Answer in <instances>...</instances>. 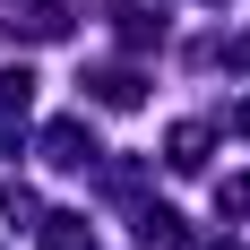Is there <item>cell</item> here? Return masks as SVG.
Instances as JSON below:
<instances>
[{"label": "cell", "instance_id": "cell-1", "mask_svg": "<svg viewBox=\"0 0 250 250\" xmlns=\"http://www.w3.org/2000/svg\"><path fill=\"white\" fill-rule=\"evenodd\" d=\"M164 164H173V173H199V164H207V129H199V121H181L173 138H164Z\"/></svg>", "mask_w": 250, "mask_h": 250}, {"label": "cell", "instance_id": "cell-2", "mask_svg": "<svg viewBox=\"0 0 250 250\" xmlns=\"http://www.w3.org/2000/svg\"><path fill=\"white\" fill-rule=\"evenodd\" d=\"M43 250H95V233H78V216H52V233H43Z\"/></svg>", "mask_w": 250, "mask_h": 250}, {"label": "cell", "instance_id": "cell-3", "mask_svg": "<svg viewBox=\"0 0 250 250\" xmlns=\"http://www.w3.org/2000/svg\"><path fill=\"white\" fill-rule=\"evenodd\" d=\"M225 216H250V173H233V181H225Z\"/></svg>", "mask_w": 250, "mask_h": 250}, {"label": "cell", "instance_id": "cell-4", "mask_svg": "<svg viewBox=\"0 0 250 250\" xmlns=\"http://www.w3.org/2000/svg\"><path fill=\"white\" fill-rule=\"evenodd\" d=\"M216 250H233V242H216Z\"/></svg>", "mask_w": 250, "mask_h": 250}]
</instances>
